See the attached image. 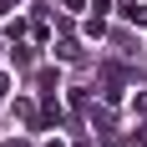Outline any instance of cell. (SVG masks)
<instances>
[{
	"label": "cell",
	"instance_id": "6da1fadb",
	"mask_svg": "<svg viewBox=\"0 0 147 147\" xmlns=\"http://www.w3.org/2000/svg\"><path fill=\"white\" fill-rule=\"evenodd\" d=\"M122 15H127L132 26H147V5L142 0H122Z\"/></svg>",
	"mask_w": 147,
	"mask_h": 147
},
{
	"label": "cell",
	"instance_id": "7a4b0ae2",
	"mask_svg": "<svg viewBox=\"0 0 147 147\" xmlns=\"http://www.w3.org/2000/svg\"><path fill=\"white\" fill-rule=\"evenodd\" d=\"M15 117L26 122V127H41V117H36V107H30L26 96H15Z\"/></svg>",
	"mask_w": 147,
	"mask_h": 147
},
{
	"label": "cell",
	"instance_id": "3957f363",
	"mask_svg": "<svg viewBox=\"0 0 147 147\" xmlns=\"http://www.w3.org/2000/svg\"><path fill=\"white\" fill-rule=\"evenodd\" d=\"M56 56H61V61H81V46H76V41H61Z\"/></svg>",
	"mask_w": 147,
	"mask_h": 147
},
{
	"label": "cell",
	"instance_id": "277c9868",
	"mask_svg": "<svg viewBox=\"0 0 147 147\" xmlns=\"http://www.w3.org/2000/svg\"><path fill=\"white\" fill-rule=\"evenodd\" d=\"M132 112H142V117H147V91H137V96H132Z\"/></svg>",
	"mask_w": 147,
	"mask_h": 147
},
{
	"label": "cell",
	"instance_id": "5b68a950",
	"mask_svg": "<svg viewBox=\"0 0 147 147\" xmlns=\"http://www.w3.org/2000/svg\"><path fill=\"white\" fill-rule=\"evenodd\" d=\"M91 10H96V15H102V10H112V0H91Z\"/></svg>",
	"mask_w": 147,
	"mask_h": 147
},
{
	"label": "cell",
	"instance_id": "8992f818",
	"mask_svg": "<svg viewBox=\"0 0 147 147\" xmlns=\"http://www.w3.org/2000/svg\"><path fill=\"white\" fill-rule=\"evenodd\" d=\"M5 91H10V76H5V71H0V96H5Z\"/></svg>",
	"mask_w": 147,
	"mask_h": 147
},
{
	"label": "cell",
	"instance_id": "52a82bcc",
	"mask_svg": "<svg viewBox=\"0 0 147 147\" xmlns=\"http://www.w3.org/2000/svg\"><path fill=\"white\" fill-rule=\"evenodd\" d=\"M81 5H86V0H66V10H81Z\"/></svg>",
	"mask_w": 147,
	"mask_h": 147
},
{
	"label": "cell",
	"instance_id": "ba28073f",
	"mask_svg": "<svg viewBox=\"0 0 147 147\" xmlns=\"http://www.w3.org/2000/svg\"><path fill=\"white\" fill-rule=\"evenodd\" d=\"M46 147H66V142H46Z\"/></svg>",
	"mask_w": 147,
	"mask_h": 147
},
{
	"label": "cell",
	"instance_id": "9c48e42d",
	"mask_svg": "<svg viewBox=\"0 0 147 147\" xmlns=\"http://www.w3.org/2000/svg\"><path fill=\"white\" fill-rule=\"evenodd\" d=\"M142 147H147V127H142Z\"/></svg>",
	"mask_w": 147,
	"mask_h": 147
}]
</instances>
